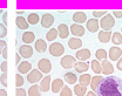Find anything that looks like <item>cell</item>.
Returning <instances> with one entry per match:
<instances>
[{
  "label": "cell",
  "instance_id": "cell-1",
  "mask_svg": "<svg viewBox=\"0 0 122 96\" xmlns=\"http://www.w3.org/2000/svg\"><path fill=\"white\" fill-rule=\"evenodd\" d=\"M96 93L97 96H122V80L119 77H105Z\"/></svg>",
  "mask_w": 122,
  "mask_h": 96
},
{
  "label": "cell",
  "instance_id": "cell-2",
  "mask_svg": "<svg viewBox=\"0 0 122 96\" xmlns=\"http://www.w3.org/2000/svg\"><path fill=\"white\" fill-rule=\"evenodd\" d=\"M99 22H100V27L102 28V31H110L115 25V19L113 18L112 14L107 13L103 18H101Z\"/></svg>",
  "mask_w": 122,
  "mask_h": 96
},
{
  "label": "cell",
  "instance_id": "cell-3",
  "mask_svg": "<svg viewBox=\"0 0 122 96\" xmlns=\"http://www.w3.org/2000/svg\"><path fill=\"white\" fill-rule=\"evenodd\" d=\"M48 50H49V54H51L52 56L59 58L61 55H63V53H65V47H63V45L60 43V42H53V43L49 46Z\"/></svg>",
  "mask_w": 122,
  "mask_h": 96
},
{
  "label": "cell",
  "instance_id": "cell-4",
  "mask_svg": "<svg viewBox=\"0 0 122 96\" xmlns=\"http://www.w3.org/2000/svg\"><path fill=\"white\" fill-rule=\"evenodd\" d=\"M42 73L40 72V70H38V69H32L30 73H28V76H27V80L30 83L32 84H35V83H38V82H40V81L42 80Z\"/></svg>",
  "mask_w": 122,
  "mask_h": 96
},
{
  "label": "cell",
  "instance_id": "cell-5",
  "mask_svg": "<svg viewBox=\"0 0 122 96\" xmlns=\"http://www.w3.org/2000/svg\"><path fill=\"white\" fill-rule=\"evenodd\" d=\"M75 58L72 56V55H65L62 56V59L60 60V64L62 68H66V69H72L74 68V64H75Z\"/></svg>",
  "mask_w": 122,
  "mask_h": 96
},
{
  "label": "cell",
  "instance_id": "cell-6",
  "mask_svg": "<svg viewBox=\"0 0 122 96\" xmlns=\"http://www.w3.org/2000/svg\"><path fill=\"white\" fill-rule=\"evenodd\" d=\"M38 67H39V70L41 73L48 74L52 70V62L48 59H40L38 62Z\"/></svg>",
  "mask_w": 122,
  "mask_h": 96
},
{
  "label": "cell",
  "instance_id": "cell-7",
  "mask_svg": "<svg viewBox=\"0 0 122 96\" xmlns=\"http://www.w3.org/2000/svg\"><path fill=\"white\" fill-rule=\"evenodd\" d=\"M40 22H41V26H42V27L49 28V27L54 24V16L52 15L51 13H45L44 15L41 16Z\"/></svg>",
  "mask_w": 122,
  "mask_h": 96
},
{
  "label": "cell",
  "instance_id": "cell-8",
  "mask_svg": "<svg viewBox=\"0 0 122 96\" xmlns=\"http://www.w3.org/2000/svg\"><path fill=\"white\" fill-rule=\"evenodd\" d=\"M69 32L74 35V38H80V36L85 35V28L82 27V25L73 24V25L69 27Z\"/></svg>",
  "mask_w": 122,
  "mask_h": 96
},
{
  "label": "cell",
  "instance_id": "cell-9",
  "mask_svg": "<svg viewBox=\"0 0 122 96\" xmlns=\"http://www.w3.org/2000/svg\"><path fill=\"white\" fill-rule=\"evenodd\" d=\"M19 55L24 59H30L33 55V48L30 45H24L19 48Z\"/></svg>",
  "mask_w": 122,
  "mask_h": 96
},
{
  "label": "cell",
  "instance_id": "cell-10",
  "mask_svg": "<svg viewBox=\"0 0 122 96\" xmlns=\"http://www.w3.org/2000/svg\"><path fill=\"white\" fill-rule=\"evenodd\" d=\"M121 55H122V49L121 48H119L117 46L112 47L110 49H109L108 56H109V59H110L112 61H117V60L121 58Z\"/></svg>",
  "mask_w": 122,
  "mask_h": 96
},
{
  "label": "cell",
  "instance_id": "cell-11",
  "mask_svg": "<svg viewBox=\"0 0 122 96\" xmlns=\"http://www.w3.org/2000/svg\"><path fill=\"white\" fill-rule=\"evenodd\" d=\"M86 27H87V29L92 33H95L96 31H99V28H100V22H99V20L97 19H89V20H87V22H86Z\"/></svg>",
  "mask_w": 122,
  "mask_h": 96
},
{
  "label": "cell",
  "instance_id": "cell-12",
  "mask_svg": "<svg viewBox=\"0 0 122 96\" xmlns=\"http://www.w3.org/2000/svg\"><path fill=\"white\" fill-rule=\"evenodd\" d=\"M91 58V50L89 49H79L76 52V59L79 61H82V62H86L88 59Z\"/></svg>",
  "mask_w": 122,
  "mask_h": 96
},
{
  "label": "cell",
  "instance_id": "cell-13",
  "mask_svg": "<svg viewBox=\"0 0 122 96\" xmlns=\"http://www.w3.org/2000/svg\"><path fill=\"white\" fill-rule=\"evenodd\" d=\"M51 83H52V79L49 75H47L45 77H42V80L40 81V90L47 93L48 90H51Z\"/></svg>",
  "mask_w": 122,
  "mask_h": 96
},
{
  "label": "cell",
  "instance_id": "cell-14",
  "mask_svg": "<svg viewBox=\"0 0 122 96\" xmlns=\"http://www.w3.org/2000/svg\"><path fill=\"white\" fill-rule=\"evenodd\" d=\"M65 87V84H63V81L61 80V79H55L54 81H52V83H51V90L53 91V93H60L61 89Z\"/></svg>",
  "mask_w": 122,
  "mask_h": 96
},
{
  "label": "cell",
  "instance_id": "cell-15",
  "mask_svg": "<svg viewBox=\"0 0 122 96\" xmlns=\"http://www.w3.org/2000/svg\"><path fill=\"white\" fill-rule=\"evenodd\" d=\"M73 21H75V24L81 25L87 22V14L85 12H75L73 14Z\"/></svg>",
  "mask_w": 122,
  "mask_h": 96
},
{
  "label": "cell",
  "instance_id": "cell-16",
  "mask_svg": "<svg viewBox=\"0 0 122 96\" xmlns=\"http://www.w3.org/2000/svg\"><path fill=\"white\" fill-rule=\"evenodd\" d=\"M69 35V27L66 24H60L58 26V36H60L61 39H66Z\"/></svg>",
  "mask_w": 122,
  "mask_h": 96
},
{
  "label": "cell",
  "instance_id": "cell-17",
  "mask_svg": "<svg viewBox=\"0 0 122 96\" xmlns=\"http://www.w3.org/2000/svg\"><path fill=\"white\" fill-rule=\"evenodd\" d=\"M101 68H102V73H103V75H112V74L114 73V67H113V64L110 63L108 60L102 61Z\"/></svg>",
  "mask_w": 122,
  "mask_h": 96
},
{
  "label": "cell",
  "instance_id": "cell-18",
  "mask_svg": "<svg viewBox=\"0 0 122 96\" xmlns=\"http://www.w3.org/2000/svg\"><path fill=\"white\" fill-rule=\"evenodd\" d=\"M103 76H100V75H96V76H94V77H92L91 80V88L92 90L94 91V93H96V90H97V88H99V86L101 84V82L103 81Z\"/></svg>",
  "mask_w": 122,
  "mask_h": 96
},
{
  "label": "cell",
  "instance_id": "cell-19",
  "mask_svg": "<svg viewBox=\"0 0 122 96\" xmlns=\"http://www.w3.org/2000/svg\"><path fill=\"white\" fill-rule=\"evenodd\" d=\"M18 70H19V74H28L32 70V63L28 61H24V62L19 63Z\"/></svg>",
  "mask_w": 122,
  "mask_h": 96
},
{
  "label": "cell",
  "instance_id": "cell-20",
  "mask_svg": "<svg viewBox=\"0 0 122 96\" xmlns=\"http://www.w3.org/2000/svg\"><path fill=\"white\" fill-rule=\"evenodd\" d=\"M68 47L71 48V49H73V50L81 48L82 47L81 39H79V38H72V39H69L68 40Z\"/></svg>",
  "mask_w": 122,
  "mask_h": 96
},
{
  "label": "cell",
  "instance_id": "cell-21",
  "mask_svg": "<svg viewBox=\"0 0 122 96\" xmlns=\"http://www.w3.org/2000/svg\"><path fill=\"white\" fill-rule=\"evenodd\" d=\"M21 39H22V41H24L26 45H30L33 41H35V34L33 32H30V31H27V32H25L22 34Z\"/></svg>",
  "mask_w": 122,
  "mask_h": 96
},
{
  "label": "cell",
  "instance_id": "cell-22",
  "mask_svg": "<svg viewBox=\"0 0 122 96\" xmlns=\"http://www.w3.org/2000/svg\"><path fill=\"white\" fill-rule=\"evenodd\" d=\"M112 39V32L110 31H101L99 33V40L103 43H107L109 42Z\"/></svg>",
  "mask_w": 122,
  "mask_h": 96
},
{
  "label": "cell",
  "instance_id": "cell-23",
  "mask_svg": "<svg viewBox=\"0 0 122 96\" xmlns=\"http://www.w3.org/2000/svg\"><path fill=\"white\" fill-rule=\"evenodd\" d=\"M46 49H47V43H46L45 40H41V39H38L35 41V50L38 53H45Z\"/></svg>",
  "mask_w": 122,
  "mask_h": 96
},
{
  "label": "cell",
  "instance_id": "cell-24",
  "mask_svg": "<svg viewBox=\"0 0 122 96\" xmlns=\"http://www.w3.org/2000/svg\"><path fill=\"white\" fill-rule=\"evenodd\" d=\"M74 68H75V72L83 74L85 72H87V70H88L89 66H88V63H86V62L79 61V62H75V64H74Z\"/></svg>",
  "mask_w": 122,
  "mask_h": 96
},
{
  "label": "cell",
  "instance_id": "cell-25",
  "mask_svg": "<svg viewBox=\"0 0 122 96\" xmlns=\"http://www.w3.org/2000/svg\"><path fill=\"white\" fill-rule=\"evenodd\" d=\"M15 24H16V27L19 28V29H27L28 28V22H27V20L25 19V18H22V16H18L16 18V20H15Z\"/></svg>",
  "mask_w": 122,
  "mask_h": 96
},
{
  "label": "cell",
  "instance_id": "cell-26",
  "mask_svg": "<svg viewBox=\"0 0 122 96\" xmlns=\"http://www.w3.org/2000/svg\"><path fill=\"white\" fill-rule=\"evenodd\" d=\"M91 80L92 76L89 74H82L80 77H77V81H79V84L83 86V87H87L91 84Z\"/></svg>",
  "mask_w": 122,
  "mask_h": 96
},
{
  "label": "cell",
  "instance_id": "cell-27",
  "mask_svg": "<svg viewBox=\"0 0 122 96\" xmlns=\"http://www.w3.org/2000/svg\"><path fill=\"white\" fill-rule=\"evenodd\" d=\"M63 77H65L66 83H68V84H76V82H77V76L74 73H67V74H65Z\"/></svg>",
  "mask_w": 122,
  "mask_h": 96
},
{
  "label": "cell",
  "instance_id": "cell-28",
  "mask_svg": "<svg viewBox=\"0 0 122 96\" xmlns=\"http://www.w3.org/2000/svg\"><path fill=\"white\" fill-rule=\"evenodd\" d=\"M39 21H40V16H39L38 13L32 12V13L28 14V18H27V22H28V25H36Z\"/></svg>",
  "mask_w": 122,
  "mask_h": 96
},
{
  "label": "cell",
  "instance_id": "cell-29",
  "mask_svg": "<svg viewBox=\"0 0 122 96\" xmlns=\"http://www.w3.org/2000/svg\"><path fill=\"white\" fill-rule=\"evenodd\" d=\"M74 93H75L76 96H85L87 94V87H83L81 84H75Z\"/></svg>",
  "mask_w": 122,
  "mask_h": 96
},
{
  "label": "cell",
  "instance_id": "cell-30",
  "mask_svg": "<svg viewBox=\"0 0 122 96\" xmlns=\"http://www.w3.org/2000/svg\"><path fill=\"white\" fill-rule=\"evenodd\" d=\"M28 96H41V90L38 84H33L28 89Z\"/></svg>",
  "mask_w": 122,
  "mask_h": 96
},
{
  "label": "cell",
  "instance_id": "cell-31",
  "mask_svg": "<svg viewBox=\"0 0 122 96\" xmlns=\"http://www.w3.org/2000/svg\"><path fill=\"white\" fill-rule=\"evenodd\" d=\"M110 41H113V43H114V45H116V46H119V45H122V34H121L120 32L113 33Z\"/></svg>",
  "mask_w": 122,
  "mask_h": 96
},
{
  "label": "cell",
  "instance_id": "cell-32",
  "mask_svg": "<svg viewBox=\"0 0 122 96\" xmlns=\"http://www.w3.org/2000/svg\"><path fill=\"white\" fill-rule=\"evenodd\" d=\"M46 38H47V41H54V40H56V38H58V29L56 28L49 29L47 32V34H46Z\"/></svg>",
  "mask_w": 122,
  "mask_h": 96
},
{
  "label": "cell",
  "instance_id": "cell-33",
  "mask_svg": "<svg viewBox=\"0 0 122 96\" xmlns=\"http://www.w3.org/2000/svg\"><path fill=\"white\" fill-rule=\"evenodd\" d=\"M95 56H96L97 61H105V60H107L108 54H107V52L105 49H97L96 53H95Z\"/></svg>",
  "mask_w": 122,
  "mask_h": 96
},
{
  "label": "cell",
  "instance_id": "cell-34",
  "mask_svg": "<svg viewBox=\"0 0 122 96\" xmlns=\"http://www.w3.org/2000/svg\"><path fill=\"white\" fill-rule=\"evenodd\" d=\"M92 70L95 73V74H100V73H102V68H101V63L97 61V60H93L92 61Z\"/></svg>",
  "mask_w": 122,
  "mask_h": 96
},
{
  "label": "cell",
  "instance_id": "cell-35",
  "mask_svg": "<svg viewBox=\"0 0 122 96\" xmlns=\"http://www.w3.org/2000/svg\"><path fill=\"white\" fill-rule=\"evenodd\" d=\"M22 84H24V77H22L21 74L18 73V74L15 75V87H16V88H21Z\"/></svg>",
  "mask_w": 122,
  "mask_h": 96
},
{
  "label": "cell",
  "instance_id": "cell-36",
  "mask_svg": "<svg viewBox=\"0 0 122 96\" xmlns=\"http://www.w3.org/2000/svg\"><path fill=\"white\" fill-rule=\"evenodd\" d=\"M92 13H93L94 19H97V18H103L108 12H107V11H93Z\"/></svg>",
  "mask_w": 122,
  "mask_h": 96
},
{
  "label": "cell",
  "instance_id": "cell-37",
  "mask_svg": "<svg viewBox=\"0 0 122 96\" xmlns=\"http://www.w3.org/2000/svg\"><path fill=\"white\" fill-rule=\"evenodd\" d=\"M60 96H72V90L69 87H63L60 91Z\"/></svg>",
  "mask_w": 122,
  "mask_h": 96
},
{
  "label": "cell",
  "instance_id": "cell-38",
  "mask_svg": "<svg viewBox=\"0 0 122 96\" xmlns=\"http://www.w3.org/2000/svg\"><path fill=\"white\" fill-rule=\"evenodd\" d=\"M7 35V28L4 24H0V39L5 38Z\"/></svg>",
  "mask_w": 122,
  "mask_h": 96
},
{
  "label": "cell",
  "instance_id": "cell-39",
  "mask_svg": "<svg viewBox=\"0 0 122 96\" xmlns=\"http://www.w3.org/2000/svg\"><path fill=\"white\" fill-rule=\"evenodd\" d=\"M15 96H27V93L22 88H16L15 89Z\"/></svg>",
  "mask_w": 122,
  "mask_h": 96
},
{
  "label": "cell",
  "instance_id": "cell-40",
  "mask_svg": "<svg viewBox=\"0 0 122 96\" xmlns=\"http://www.w3.org/2000/svg\"><path fill=\"white\" fill-rule=\"evenodd\" d=\"M0 82H1V84H2L4 87H7V74H6V73H4V74L0 76Z\"/></svg>",
  "mask_w": 122,
  "mask_h": 96
},
{
  "label": "cell",
  "instance_id": "cell-41",
  "mask_svg": "<svg viewBox=\"0 0 122 96\" xmlns=\"http://www.w3.org/2000/svg\"><path fill=\"white\" fill-rule=\"evenodd\" d=\"M7 47V43H6V41L5 40H0V54L2 53V50L5 49V48Z\"/></svg>",
  "mask_w": 122,
  "mask_h": 96
},
{
  "label": "cell",
  "instance_id": "cell-42",
  "mask_svg": "<svg viewBox=\"0 0 122 96\" xmlns=\"http://www.w3.org/2000/svg\"><path fill=\"white\" fill-rule=\"evenodd\" d=\"M0 70H1V72H4V73H6V72H7V62H6V61H4L2 63L0 64Z\"/></svg>",
  "mask_w": 122,
  "mask_h": 96
},
{
  "label": "cell",
  "instance_id": "cell-43",
  "mask_svg": "<svg viewBox=\"0 0 122 96\" xmlns=\"http://www.w3.org/2000/svg\"><path fill=\"white\" fill-rule=\"evenodd\" d=\"M113 15L120 19V18H122V11H113Z\"/></svg>",
  "mask_w": 122,
  "mask_h": 96
},
{
  "label": "cell",
  "instance_id": "cell-44",
  "mask_svg": "<svg viewBox=\"0 0 122 96\" xmlns=\"http://www.w3.org/2000/svg\"><path fill=\"white\" fill-rule=\"evenodd\" d=\"M20 60H21V56L19 55V53H16V54H15V64H16V66H19Z\"/></svg>",
  "mask_w": 122,
  "mask_h": 96
},
{
  "label": "cell",
  "instance_id": "cell-45",
  "mask_svg": "<svg viewBox=\"0 0 122 96\" xmlns=\"http://www.w3.org/2000/svg\"><path fill=\"white\" fill-rule=\"evenodd\" d=\"M116 67H117V68H119V69H120V70L122 72V58H120V59L117 60V63H116Z\"/></svg>",
  "mask_w": 122,
  "mask_h": 96
},
{
  "label": "cell",
  "instance_id": "cell-46",
  "mask_svg": "<svg viewBox=\"0 0 122 96\" xmlns=\"http://www.w3.org/2000/svg\"><path fill=\"white\" fill-rule=\"evenodd\" d=\"M2 21H4V25L6 26V25H7V12H4V15H2Z\"/></svg>",
  "mask_w": 122,
  "mask_h": 96
},
{
  "label": "cell",
  "instance_id": "cell-47",
  "mask_svg": "<svg viewBox=\"0 0 122 96\" xmlns=\"http://www.w3.org/2000/svg\"><path fill=\"white\" fill-rule=\"evenodd\" d=\"M1 55H2V58H4V59H7V47H6L5 49H4V50H2Z\"/></svg>",
  "mask_w": 122,
  "mask_h": 96
},
{
  "label": "cell",
  "instance_id": "cell-48",
  "mask_svg": "<svg viewBox=\"0 0 122 96\" xmlns=\"http://www.w3.org/2000/svg\"><path fill=\"white\" fill-rule=\"evenodd\" d=\"M0 96H7V91L5 89H0Z\"/></svg>",
  "mask_w": 122,
  "mask_h": 96
},
{
  "label": "cell",
  "instance_id": "cell-49",
  "mask_svg": "<svg viewBox=\"0 0 122 96\" xmlns=\"http://www.w3.org/2000/svg\"><path fill=\"white\" fill-rule=\"evenodd\" d=\"M86 96H97V94H96V93H94V91L92 90V91H88V93L86 94Z\"/></svg>",
  "mask_w": 122,
  "mask_h": 96
},
{
  "label": "cell",
  "instance_id": "cell-50",
  "mask_svg": "<svg viewBox=\"0 0 122 96\" xmlns=\"http://www.w3.org/2000/svg\"><path fill=\"white\" fill-rule=\"evenodd\" d=\"M24 12H25V11H16V14H18V15H21Z\"/></svg>",
  "mask_w": 122,
  "mask_h": 96
},
{
  "label": "cell",
  "instance_id": "cell-51",
  "mask_svg": "<svg viewBox=\"0 0 122 96\" xmlns=\"http://www.w3.org/2000/svg\"><path fill=\"white\" fill-rule=\"evenodd\" d=\"M4 12H5V11H4V10H1V8H0V14H1V13H4Z\"/></svg>",
  "mask_w": 122,
  "mask_h": 96
},
{
  "label": "cell",
  "instance_id": "cell-52",
  "mask_svg": "<svg viewBox=\"0 0 122 96\" xmlns=\"http://www.w3.org/2000/svg\"><path fill=\"white\" fill-rule=\"evenodd\" d=\"M121 31H122V27H121Z\"/></svg>",
  "mask_w": 122,
  "mask_h": 96
}]
</instances>
